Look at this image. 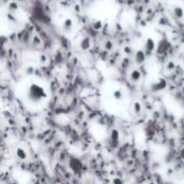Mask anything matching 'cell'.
I'll list each match as a JSON object with an SVG mask.
<instances>
[{"mask_svg":"<svg viewBox=\"0 0 184 184\" xmlns=\"http://www.w3.org/2000/svg\"><path fill=\"white\" fill-rule=\"evenodd\" d=\"M27 97L31 102L40 103L46 99L47 94L43 86H41L38 83H32L29 85L28 91H27Z\"/></svg>","mask_w":184,"mask_h":184,"instance_id":"cell-1","label":"cell"},{"mask_svg":"<svg viewBox=\"0 0 184 184\" xmlns=\"http://www.w3.org/2000/svg\"><path fill=\"white\" fill-rule=\"evenodd\" d=\"M141 79H142V73L139 69H134V70H131L129 72V80L132 83H138V82L141 81Z\"/></svg>","mask_w":184,"mask_h":184,"instance_id":"cell-2","label":"cell"},{"mask_svg":"<svg viewBox=\"0 0 184 184\" xmlns=\"http://www.w3.org/2000/svg\"><path fill=\"white\" fill-rule=\"evenodd\" d=\"M15 156L20 160H26L28 158V154L26 152V150L24 148H22V146H17L15 149Z\"/></svg>","mask_w":184,"mask_h":184,"instance_id":"cell-3","label":"cell"},{"mask_svg":"<svg viewBox=\"0 0 184 184\" xmlns=\"http://www.w3.org/2000/svg\"><path fill=\"white\" fill-rule=\"evenodd\" d=\"M145 52L144 51H141L139 50L136 52L135 54V61H136V64L137 65H142L143 63L145 61Z\"/></svg>","mask_w":184,"mask_h":184,"instance_id":"cell-4","label":"cell"},{"mask_svg":"<svg viewBox=\"0 0 184 184\" xmlns=\"http://www.w3.org/2000/svg\"><path fill=\"white\" fill-rule=\"evenodd\" d=\"M144 49L146 53H152L153 51H154V49H155V42H154V40L152 38H148V39L145 40Z\"/></svg>","mask_w":184,"mask_h":184,"instance_id":"cell-5","label":"cell"},{"mask_svg":"<svg viewBox=\"0 0 184 184\" xmlns=\"http://www.w3.org/2000/svg\"><path fill=\"white\" fill-rule=\"evenodd\" d=\"M142 109H143V107H142V103L138 100H136L134 103H132V106H131V110H132V113L135 115H140L142 113Z\"/></svg>","mask_w":184,"mask_h":184,"instance_id":"cell-6","label":"cell"},{"mask_svg":"<svg viewBox=\"0 0 184 184\" xmlns=\"http://www.w3.org/2000/svg\"><path fill=\"white\" fill-rule=\"evenodd\" d=\"M172 14L178 20H181V18H183L184 16V9L180 6H177V7H174L172 9Z\"/></svg>","mask_w":184,"mask_h":184,"instance_id":"cell-7","label":"cell"},{"mask_svg":"<svg viewBox=\"0 0 184 184\" xmlns=\"http://www.w3.org/2000/svg\"><path fill=\"white\" fill-rule=\"evenodd\" d=\"M92 45V40L89 39V37H85L84 39L80 42V49L82 51H87L89 50V47Z\"/></svg>","mask_w":184,"mask_h":184,"instance_id":"cell-8","label":"cell"},{"mask_svg":"<svg viewBox=\"0 0 184 184\" xmlns=\"http://www.w3.org/2000/svg\"><path fill=\"white\" fill-rule=\"evenodd\" d=\"M63 28H64V30L66 32H70L72 30V28H73V21L69 17L66 18L64 23H63Z\"/></svg>","mask_w":184,"mask_h":184,"instance_id":"cell-9","label":"cell"},{"mask_svg":"<svg viewBox=\"0 0 184 184\" xmlns=\"http://www.w3.org/2000/svg\"><path fill=\"white\" fill-rule=\"evenodd\" d=\"M167 86V82L164 79H159L158 81L154 84V89L156 91H160V89H165Z\"/></svg>","mask_w":184,"mask_h":184,"instance_id":"cell-10","label":"cell"},{"mask_svg":"<svg viewBox=\"0 0 184 184\" xmlns=\"http://www.w3.org/2000/svg\"><path fill=\"white\" fill-rule=\"evenodd\" d=\"M112 95H113L114 99L116 100H122L124 98V94H123V91L122 89H114L113 93H112Z\"/></svg>","mask_w":184,"mask_h":184,"instance_id":"cell-11","label":"cell"},{"mask_svg":"<svg viewBox=\"0 0 184 184\" xmlns=\"http://www.w3.org/2000/svg\"><path fill=\"white\" fill-rule=\"evenodd\" d=\"M92 27H93L94 29H95V30H99V29L102 28V22L99 21V20H97V21L93 22Z\"/></svg>","mask_w":184,"mask_h":184,"instance_id":"cell-12","label":"cell"},{"mask_svg":"<svg viewBox=\"0 0 184 184\" xmlns=\"http://www.w3.org/2000/svg\"><path fill=\"white\" fill-rule=\"evenodd\" d=\"M118 137H120V135H118V131H117L116 129L111 131V139H112L114 142H116L117 140H118Z\"/></svg>","mask_w":184,"mask_h":184,"instance_id":"cell-13","label":"cell"},{"mask_svg":"<svg viewBox=\"0 0 184 184\" xmlns=\"http://www.w3.org/2000/svg\"><path fill=\"white\" fill-rule=\"evenodd\" d=\"M174 68H176V64H174V61H171V60H170L169 63L167 64L166 69H167V70H168V71H171V70H174Z\"/></svg>","mask_w":184,"mask_h":184,"instance_id":"cell-14","label":"cell"},{"mask_svg":"<svg viewBox=\"0 0 184 184\" xmlns=\"http://www.w3.org/2000/svg\"><path fill=\"white\" fill-rule=\"evenodd\" d=\"M105 49H106L107 51H111L113 49V43L111 42V41H106V43H105Z\"/></svg>","mask_w":184,"mask_h":184,"instance_id":"cell-15","label":"cell"},{"mask_svg":"<svg viewBox=\"0 0 184 184\" xmlns=\"http://www.w3.org/2000/svg\"><path fill=\"white\" fill-rule=\"evenodd\" d=\"M9 10L11 11V12H15V11L17 10V4L14 3V2H11V3H9Z\"/></svg>","mask_w":184,"mask_h":184,"instance_id":"cell-16","label":"cell"},{"mask_svg":"<svg viewBox=\"0 0 184 184\" xmlns=\"http://www.w3.org/2000/svg\"><path fill=\"white\" fill-rule=\"evenodd\" d=\"M32 41H33V44H36V45H40L41 44V39H40L38 36H35Z\"/></svg>","mask_w":184,"mask_h":184,"instance_id":"cell-17","label":"cell"},{"mask_svg":"<svg viewBox=\"0 0 184 184\" xmlns=\"http://www.w3.org/2000/svg\"><path fill=\"white\" fill-rule=\"evenodd\" d=\"M131 51H132V50H131L130 46H125V47H124V52L126 54H131Z\"/></svg>","mask_w":184,"mask_h":184,"instance_id":"cell-18","label":"cell"},{"mask_svg":"<svg viewBox=\"0 0 184 184\" xmlns=\"http://www.w3.org/2000/svg\"><path fill=\"white\" fill-rule=\"evenodd\" d=\"M40 61H41V63H42V64H45L46 61H47V58H46V56L45 55H41V56H40Z\"/></svg>","mask_w":184,"mask_h":184,"instance_id":"cell-19","label":"cell"},{"mask_svg":"<svg viewBox=\"0 0 184 184\" xmlns=\"http://www.w3.org/2000/svg\"><path fill=\"white\" fill-rule=\"evenodd\" d=\"M113 183L114 184H123V182H122V180L121 179H118V178H115L113 180Z\"/></svg>","mask_w":184,"mask_h":184,"instance_id":"cell-20","label":"cell"},{"mask_svg":"<svg viewBox=\"0 0 184 184\" xmlns=\"http://www.w3.org/2000/svg\"><path fill=\"white\" fill-rule=\"evenodd\" d=\"M95 1H97V0H87L89 3H93V2H95Z\"/></svg>","mask_w":184,"mask_h":184,"instance_id":"cell-21","label":"cell"}]
</instances>
